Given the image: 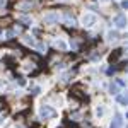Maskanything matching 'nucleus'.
Segmentation results:
<instances>
[{
	"mask_svg": "<svg viewBox=\"0 0 128 128\" xmlns=\"http://www.w3.org/2000/svg\"><path fill=\"white\" fill-rule=\"evenodd\" d=\"M40 116L41 118H50V116H55V109L51 106H41L40 108Z\"/></svg>",
	"mask_w": 128,
	"mask_h": 128,
	"instance_id": "nucleus-1",
	"label": "nucleus"
},
{
	"mask_svg": "<svg viewBox=\"0 0 128 128\" xmlns=\"http://www.w3.org/2000/svg\"><path fill=\"white\" fill-rule=\"evenodd\" d=\"M82 22H84L86 28H90V26H94V22H96V16H94V14H86V16L82 17Z\"/></svg>",
	"mask_w": 128,
	"mask_h": 128,
	"instance_id": "nucleus-2",
	"label": "nucleus"
},
{
	"mask_svg": "<svg viewBox=\"0 0 128 128\" xmlns=\"http://www.w3.org/2000/svg\"><path fill=\"white\" fill-rule=\"evenodd\" d=\"M113 22H114L118 28H121V29H123V28H126V19H125V16H123V14L116 16V17L113 19Z\"/></svg>",
	"mask_w": 128,
	"mask_h": 128,
	"instance_id": "nucleus-3",
	"label": "nucleus"
},
{
	"mask_svg": "<svg viewBox=\"0 0 128 128\" xmlns=\"http://www.w3.org/2000/svg\"><path fill=\"white\" fill-rule=\"evenodd\" d=\"M55 20H58V14H56V12H50V14L44 16V22H48V24L55 22Z\"/></svg>",
	"mask_w": 128,
	"mask_h": 128,
	"instance_id": "nucleus-4",
	"label": "nucleus"
},
{
	"mask_svg": "<svg viewBox=\"0 0 128 128\" xmlns=\"http://www.w3.org/2000/svg\"><path fill=\"white\" fill-rule=\"evenodd\" d=\"M116 101H118L120 104L126 106V96H125V92H121V94H116Z\"/></svg>",
	"mask_w": 128,
	"mask_h": 128,
	"instance_id": "nucleus-5",
	"label": "nucleus"
},
{
	"mask_svg": "<svg viewBox=\"0 0 128 128\" xmlns=\"http://www.w3.org/2000/svg\"><path fill=\"white\" fill-rule=\"evenodd\" d=\"M55 46H56V48H60L62 51H65V50H67V43H65V41H62V40H58L56 43H55Z\"/></svg>",
	"mask_w": 128,
	"mask_h": 128,
	"instance_id": "nucleus-6",
	"label": "nucleus"
},
{
	"mask_svg": "<svg viewBox=\"0 0 128 128\" xmlns=\"http://www.w3.org/2000/svg\"><path fill=\"white\" fill-rule=\"evenodd\" d=\"M108 40L109 41L118 40V31H109V32H108Z\"/></svg>",
	"mask_w": 128,
	"mask_h": 128,
	"instance_id": "nucleus-7",
	"label": "nucleus"
},
{
	"mask_svg": "<svg viewBox=\"0 0 128 128\" xmlns=\"http://www.w3.org/2000/svg\"><path fill=\"white\" fill-rule=\"evenodd\" d=\"M96 114H98V116H102V114H104V108H102V106H98V108H96Z\"/></svg>",
	"mask_w": 128,
	"mask_h": 128,
	"instance_id": "nucleus-8",
	"label": "nucleus"
},
{
	"mask_svg": "<svg viewBox=\"0 0 128 128\" xmlns=\"http://www.w3.org/2000/svg\"><path fill=\"white\" fill-rule=\"evenodd\" d=\"M26 43H28V44H31V46H36V43H34V40H31V36H28V38H26Z\"/></svg>",
	"mask_w": 128,
	"mask_h": 128,
	"instance_id": "nucleus-9",
	"label": "nucleus"
},
{
	"mask_svg": "<svg viewBox=\"0 0 128 128\" xmlns=\"http://www.w3.org/2000/svg\"><path fill=\"white\" fill-rule=\"evenodd\" d=\"M121 7H123V9H126V7H128V2H126V0H121Z\"/></svg>",
	"mask_w": 128,
	"mask_h": 128,
	"instance_id": "nucleus-10",
	"label": "nucleus"
},
{
	"mask_svg": "<svg viewBox=\"0 0 128 128\" xmlns=\"http://www.w3.org/2000/svg\"><path fill=\"white\" fill-rule=\"evenodd\" d=\"M4 4H5V0H0V7H2V5H4Z\"/></svg>",
	"mask_w": 128,
	"mask_h": 128,
	"instance_id": "nucleus-11",
	"label": "nucleus"
},
{
	"mask_svg": "<svg viewBox=\"0 0 128 128\" xmlns=\"http://www.w3.org/2000/svg\"><path fill=\"white\" fill-rule=\"evenodd\" d=\"M16 128H26V126H22V125H17V126H16Z\"/></svg>",
	"mask_w": 128,
	"mask_h": 128,
	"instance_id": "nucleus-12",
	"label": "nucleus"
},
{
	"mask_svg": "<svg viewBox=\"0 0 128 128\" xmlns=\"http://www.w3.org/2000/svg\"><path fill=\"white\" fill-rule=\"evenodd\" d=\"M101 2H108V0H101Z\"/></svg>",
	"mask_w": 128,
	"mask_h": 128,
	"instance_id": "nucleus-13",
	"label": "nucleus"
}]
</instances>
